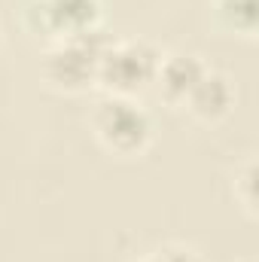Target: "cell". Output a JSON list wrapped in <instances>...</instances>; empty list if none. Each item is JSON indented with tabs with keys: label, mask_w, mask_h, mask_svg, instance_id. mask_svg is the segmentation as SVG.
I'll return each instance as SVG.
<instances>
[{
	"label": "cell",
	"mask_w": 259,
	"mask_h": 262,
	"mask_svg": "<svg viewBox=\"0 0 259 262\" xmlns=\"http://www.w3.org/2000/svg\"><path fill=\"white\" fill-rule=\"evenodd\" d=\"M159 61L162 52L149 40H110L98 64V85L107 95L134 98L153 85Z\"/></svg>",
	"instance_id": "obj_2"
},
{
	"label": "cell",
	"mask_w": 259,
	"mask_h": 262,
	"mask_svg": "<svg viewBox=\"0 0 259 262\" xmlns=\"http://www.w3.org/2000/svg\"><path fill=\"white\" fill-rule=\"evenodd\" d=\"M113 37L101 28L85 34H73L64 40H52L43 55V76L58 92H85L98 85V64Z\"/></svg>",
	"instance_id": "obj_1"
},
{
	"label": "cell",
	"mask_w": 259,
	"mask_h": 262,
	"mask_svg": "<svg viewBox=\"0 0 259 262\" xmlns=\"http://www.w3.org/2000/svg\"><path fill=\"white\" fill-rule=\"evenodd\" d=\"M217 15L238 34H256V0H217Z\"/></svg>",
	"instance_id": "obj_7"
},
{
	"label": "cell",
	"mask_w": 259,
	"mask_h": 262,
	"mask_svg": "<svg viewBox=\"0 0 259 262\" xmlns=\"http://www.w3.org/2000/svg\"><path fill=\"white\" fill-rule=\"evenodd\" d=\"M235 198L241 201V207L250 213V216H256V159L250 156V159H244L241 165H238V171H235Z\"/></svg>",
	"instance_id": "obj_8"
},
{
	"label": "cell",
	"mask_w": 259,
	"mask_h": 262,
	"mask_svg": "<svg viewBox=\"0 0 259 262\" xmlns=\"http://www.w3.org/2000/svg\"><path fill=\"white\" fill-rule=\"evenodd\" d=\"M131 262H201V256L195 253L192 247H183V244H165L159 250H153L149 256H137Z\"/></svg>",
	"instance_id": "obj_9"
},
{
	"label": "cell",
	"mask_w": 259,
	"mask_h": 262,
	"mask_svg": "<svg viewBox=\"0 0 259 262\" xmlns=\"http://www.w3.org/2000/svg\"><path fill=\"white\" fill-rule=\"evenodd\" d=\"M204 70H207V64L192 52H171V55H162L153 82L168 104L183 107L189 92L195 89V82L204 76Z\"/></svg>",
	"instance_id": "obj_5"
},
{
	"label": "cell",
	"mask_w": 259,
	"mask_h": 262,
	"mask_svg": "<svg viewBox=\"0 0 259 262\" xmlns=\"http://www.w3.org/2000/svg\"><path fill=\"white\" fill-rule=\"evenodd\" d=\"M232 104H235V89H232L229 76L207 67L204 76L195 82V89L189 92L183 107H189V113L195 119H201V122H220L223 116H229Z\"/></svg>",
	"instance_id": "obj_6"
},
{
	"label": "cell",
	"mask_w": 259,
	"mask_h": 262,
	"mask_svg": "<svg viewBox=\"0 0 259 262\" xmlns=\"http://www.w3.org/2000/svg\"><path fill=\"white\" fill-rule=\"evenodd\" d=\"M95 137L119 156H134L149 146L153 140V119L134 98L107 95L92 113Z\"/></svg>",
	"instance_id": "obj_3"
},
{
	"label": "cell",
	"mask_w": 259,
	"mask_h": 262,
	"mask_svg": "<svg viewBox=\"0 0 259 262\" xmlns=\"http://www.w3.org/2000/svg\"><path fill=\"white\" fill-rule=\"evenodd\" d=\"M28 25L52 40L85 34L101 28V0H34L28 9Z\"/></svg>",
	"instance_id": "obj_4"
}]
</instances>
